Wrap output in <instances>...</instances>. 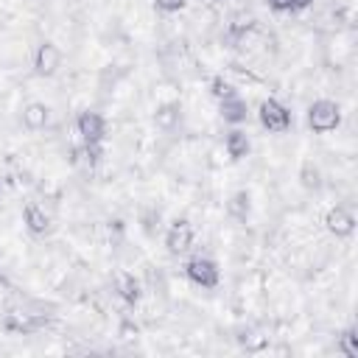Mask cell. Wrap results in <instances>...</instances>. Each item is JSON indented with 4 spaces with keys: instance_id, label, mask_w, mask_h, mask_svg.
<instances>
[{
    "instance_id": "obj_4",
    "label": "cell",
    "mask_w": 358,
    "mask_h": 358,
    "mask_svg": "<svg viewBox=\"0 0 358 358\" xmlns=\"http://www.w3.org/2000/svg\"><path fill=\"white\" fill-rule=\"evenodd\" d=\"M193 238H196L193 224L185 221V218H176V221L168 227V232H165V246H168L171 255H185V252L193 246Z\"/></svg>"
},
{
    "instance_id": "obj_7",
    "label": "cell",
    "mask_w": 358,
    "mask_h": 358,
    "mask_svg": "<svg viewBox=\"0 0 358 358\" xmlns=\"http://www.w3.org/2000/svg\"><path fill=\"white\" fill-rule=\"evenodd\" d=\"M324 227H327V232H333L336 238H347V235H352V229H355V218H352L350 210L333 207V210H327V215H324Z\"/></svg>"
},
{
    "instance_id": "obj_20",
    "label": "cell",
    "mask_w": 358,
    "mask_h": 358,
    "mask_svg": "<svg viewBox=\"0 0 358 358\" xmlns=\"http://www.w3.org/2000/svg\"><path fill=\"white\" fill-rule=\"evenodd\" d=\"M268 8H274V11H291V0H268Z\"/></svg>"
},
{
    "instance_id": "obj_15",
    "label": "cell",
    "mask_w": 358,
    "mask_h": 358,
    "mask_svg": "<svg viewBox=\"0 0 358 358\" xmlns=\"http://www.w3.org/2000/svg\"><path fill=\"white\" fill-rule=\"evenodd\" d=\"M179 120V103L171 101V103H159L157 112H154V123L162 126V129H171L173 123Z\"/></svg>"
},
{
    "instance_id": "obj_11",
    "label": "cell",
    "mask_w": 358,
    "mask_h": 358,
    "mask_svg": "<svg viewBox=\"0 0 358 358\" xmlns=\"http://www.w3.org/2000/svg\"><path fill=\"white\" fill-rule=\"evenodd\" d=\"M218 109H221V117H224L227 123H232V126H241V123H246V117H249V106H246V101H243L241 95H235V98H229V101H221Z\"/></svg>"
},
{
    "instance_id": "obj_17",
    "label": "cell",
    "mask_w": 358,
    "mask_h": 358,
    "mask_svg": "<svg viewBox=\"0 0 358 358\" xmlns=\"http://www.w3.org/2000/svg\"><path fill=\"white\" fill-rule=\"evenodd\" d=\"M249 207H252V204H249V193H246V190H238V193L229 199V204H227V210H229L235 218H246V215H249Z\"/></svg>"
},
{
    "instance_id": "obj_18",
    "label": "cell",
    "mask_w": 358,
    "mask_h": 358,
    "mask_svg": "<svg viewBox=\"0 0 358 358\" xmlns=\"http://www.w3.org/2000/svg\"><path fill=\"white\" fill-rule=\"evenodd\" d=\"M358 336L352 333V330H347L344 336H341V350H344V355H350V358H358V341H355Z\"/></svg>"
},
{
    "instance_id": "obj_3",
    "label": "cell",
    "mask_w": 358,
    "mask_h": 358,
    "mask_svg": "<svg viewBox=\"0 0 358 358\" xmlns=\"http://www.w3.org/2000/svg\"><path fill=\"white\" fill-rule=\"evenodd\" d=\"M185 274L193 285H201V288H215L218 285V266H215L213 257H201V255L190 257L187 266H185Z\"/></svg>"
},
{
    "instance_id": "obj_9",
    "label": "cell",
    "mask_w": 358,
    "mask_h": 358,
    "mask_svg": "<svg viewBox=\"0 0 358 358\" xmlns=\"http://www.w3.org/2000/svg\"><path fill=\"white\" fill-rule=\"evenodd\" d=\"M50 123V109L42 103V101H31L22 106V126L31 129V131H39Z\"/></svg>"
},
{
    "instance_id": "obj_8",
    "label": "cell",
    "mask_w": 358,
    "mask_h": 358,
    "mask_svg": "<svg viewBox=\"0 0 358 358\" xmlns=\"http://www.w3.org/2000/svg\"><path fill=\"white\" fill-rule=\"evenodd\" d=\"M22 221H25V229L31 235H48L50 232V215L36 204V201H28L25 210H22Z\"/></svg>"
},
{
    "instance_id": "obj_12",
    "label": "cell",
    "mask_w": 358,
    "mask_h": 358,
    "mask_svg": "<svg viewBox=\"0 0 358 358\" xmlns=\"http://www.w3.org/2000/svg\"><path fill=\"white\" fill-rule=\"evenodd\" d=\"M115 288H117V294H120L126 302H137V299L143 296L140 280H137L134 274H129V271H117V274H115Z\"/></svg>"
},
{
    "instance_id": "obj_6",
    "label": "cell",
    "mask_w": 358,
    "mask_h": 358,
    "mask_svg": "<svg viewBox=\"0 0 358 358\" xmlns=\"http://www.w3.org/2000/svg\"><path fill=\"white\" fill-rule=\"evenodd\" d=\"M76 129H78V134H81L84 143H101L103 134H106V120H103L98 112L84 109V112L76 117Z\"/></svg>"
},
{
    "instance_id": "obj_13",
    "label": "cell",
    "mask_w": 358,
    "mask_h": 358,
    "mask_svg": "<svg viewBox=\"0 0 358 358\" xmlns=\"http://www.w3.org/2000/svg\"><path fill=\"white\" fill-rule=\"evenodd\" d=\"M36 324H42V319H34L31 313H20V310H11V313H6V327H8V330H17V333H28V330H34Z\"/></svg>"
},
{
    "instance_id": "obj_21",
    "label": "cell",
    "mask_w": 358,
    "mask_h": 358,
    "mask_svg": "<svg viewBox=\"0 0 358 358\" xmlns=\"http://www.w3.org/2000/svg\"><path fill=\"white\" fill-rule=\"evenodd\" d=\"M313 0H291V11H302V8H308Z\"/></svg>"
},
{
    "instance_id": "obj_5",
    "label": "cell",
    "mask_w": 358,
    "mask_h": 358,
    "mask_svg": "<svg viewBox=\"0 0 358 358\" xmlns=\"http://www.w3.org/2000/svg\"><path fill=\"white\" fill-rule=\"evenodd\" d=\"M59 67H62V50H59L53 42H42V45L36 48V53H34V70H36L39 76L50 78V76L59 73Z\"/></svg>"
},
{
    "instance_id": "obj_14",
    "label": "cell",
    "mask_w": 358,
    "mask_h": 358,
    "mask_svg": "<svg viewBox=\"0 0 358 358\" xmlns=\"http://www.w3.org/2000/svg\"><path fill=\"white\" fill-rule=\"evenodd\" d=\"M210 92H213V98L221 103V101L235 98V95H238V87H235L229 78H224V76H213V81H210Z\"/></svg>"
},
{
    "instance_id": "obj_2",
    "label": "cell",
    "mask_w": 358,
    "mask_h": 358,
    "mask_svg": "<svg viewBox=\"0 0 358 358\" xmlns=\"http://www.w3.org/2000/svg\"><path fill=\"white\" fill-rule=\"evenodd\" d=\"M257 120L266 131L271 134H282L291 129V112L285 103H280L277 98H266L260 106H257Z\"/></svg>"
},
{
    "instance_id": "obj_22",
    "label": "cell",
    "mask_w": 358,
    "mask_h": 358,
    "mask_svg": "<svg viewBox=\"0 0 358 358\" xmlns=\"http://www.w3.org/2000/svg\"><path fill=\"white\" fill-rule=\"evenodd\" d=\"M213 3H221V0H213Z\"/></svg>"
},
{
    "instance_id": "obj_16",
    "label": "cell",
    "mask_w": 358,
    "mask_h": 358,
    "mask_svg": "<svg viewBox=\"0 0 358 358\" xmlns=\"http://www.w3.org/2000/svg\"><path fill=\"white\" fill-rule=\"evenodd\" d=\"M299 179H302V185H305L308 190H319V187H322V171H319V165L305 162L302 171H299Z\"/></svg>"
},
{
    "instance_id": "obj_1",
    "label": "cell",
    "mask_w": 358,
    "mask_h": 358,
    "mask_svg": "<svg viewBox=\"0 0 358 358\" xmlns=\"http://www.w3.org/2000/svg\"><path fill=\"white\" fill-rule=\"evenodd\" d=\"M308 126L316 134H327V131L338 129L341 126V106L336 101H327V98L313 101L308 106Z\"/></svg>"
},
{
    "instance_id": "obj_19",
    "label": "cell",
    "mask_w": 358,
    "mask_h": 358,
    "mask_svg": "<svg viewBox=\"0 0 358 358\" xmlns=\"http://www.w3.org/2000/svg\"><path fill=\"white\" fill-rule=\"evenodd\" d=\"M185 3H187V0H154V6H157L159 11H165V14L182 11V8H185Z\"/></svg>"
},
{
    "instance_id": "obj_10",
    "label": "cell",
    "mask_w": 358,
    "mask_h": 358,
    "mask_svg": "<svg viewBox=\"0 0 358 358\" xmlns=\"http://www.w3.org/2000/svg\"><path fill=\"white\" fill-rule=\"evenodd\" d=\"M224 148H227V154H229L232 159H243V157L252 151V140H249V131H246V129H241V126H235V129L227 134V140H224Z\"/></svg>"
}]
</instances>
